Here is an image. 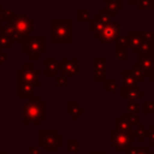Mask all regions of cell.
<instances>
[{
  "label": "cell",
  "instance_id": "6da1fadb",
  "mask_svg": "<svg viewBox=\"0 0 154 154\" xmlns=\"http://www.w3.org/2000/svg\"><path fill=\"white\" fill-rule=\"evenodd\" d=\"M45 103L40 100V97L31 96L29 101L24 105L23 107V118H24V124L29 123H35L40 124V122L46 117L45 113Z\"/></svg>",
  "mask_w": 154,
  "mask_h": 154
},
{
  "label": "cell",
  "instance_id": "7a4b0ae2",
  "mask_svg": "<svg viewBox=\"0 0 154 154\" xmlns=\"http://www.w3.org/2000/svg\"><path fill=\"white\" fill-rule=\"evenodd\" d=\"M72 20H52L51 41L52 42H72Z\"/></svg>",
  "mask_w": 154,
  "mask_h": 154
},
{
  "label": "cell",
  "instance_id": "3957f363",
  "mask_svg": "<svg viewBox=\"0 0 154 154\" xmlns=\"http://www.w3.org/2000/svg\"><path fill=\"white\" fill-rule=\"evenodd\" d=\"M7 25L14 31L16 41H24L29 37V34L32 31V22L26 16H12L6 20Z\"/></svg>",
  "mask_w": 154,
  "mask_h": 154
},
{
  "label": "cell",
  "instance_id": "277c9868",
  "mask_svg": "<svg viewBox=\"0 0 154 154\" xmlns=\"http://www.w3.org/2000/svg\"><path fill=\"white\" fill-rule=\"evenodd\" d=\"M23 51L31 59H37L46 51L45 37H28L23 41Z\"/></svg>",
  "mask_w": 154,
  "mask_h": 154
},
{
  "label": "cell",
  "instance_id": "5b68a950",
  "mask_svg": "<svg viewBox=\"0 0 154 154\" xmlns=\"http://www.w3.org/2000/svg\"><path fill=\"white\" fill-rule=\"evenodd\" d=\"M111 140H112V146L116 148L117 152H128L131 147H134V141L132 136H129L126 134H123L120 131H112L111 134Z\"/></svg>",
  "mask_w": 154,
  "mask_h": 154
},
{
  "label": "cell",
  "instance_id": "8992f818",
  "mask_svg": "<svg viewBox=\"0 0 154 154\" xmlns=\"http://www.w3.org/2000/svg\"><path fill=\"white\" fill-rule=\"evenodd\" d=\"M38 77H40V71L36 70L34 67V65H25L23 67V70L18 71V79L19 82H24L28 84H31L32 87H37L40 85L38 82Z\"/></svg>",
  "mask_w": 154,
  "mask_h": 154
},
{
  "label": "cell",
  "instance_id": "52a82bcc",
  "mask_svg": "<svg viewBox=\"0 0 154 154\" xmlns=\"http://www.w3.org/2000/svg\"><path fill=\"white\" fill-rule=\"evenodd\" d=\"M119 32H120L119 25L116 22H109L101 30V32L99 35V38L102 42H114L119 37Z\"/></svg>",
  "mask_w": 154,
  "mask_h": 154
},
{
  "label": "cell",
  "instance_id": "ba28073f",
  "mask_svg": "<svg viewBox=\"0 0 154 154\" xmlns=\"http://www.w3.org/2000/svg\"><path fill=\"white\" fill-rule=\"evenodd\" d=\"M55 131H41L40 132V144L45 147V150L47 153H54L57 150L55 146Z\"/></svg>",
  "mask_w": 154,
  "mask_h": 154
},
{
  "label": "cell",
  "instance_id": "9c48e42d",
  "mask_svg": "<svg viewBox=\"0 0 154 154\" xmlns=\"http://www.w3.org/2000/svg\"><path fill=\"white\" fill-rule=\"evenodd\" d=\"M60 71H61V76H75L78 73V60L77 59H61V64H60Z\"/></svg>",
  "mask_w": 154,
  "mask_h": 154
},
{
  "label": "cell",
  "instance_id": "30bf717a",
  "mask_svg": "<svg viewBox=\"0 0 154 154\" xmlns=\"http://www.w3.org/2000/svg\"><path fill=\"white\" fill-rule=\"evenodd\" d=\"M128 40H129V43H130V47L132 49V53L135 54H138V47L141 45V42L143 41V32H140V31H128V35H126Z\"/></svg>",
  "mask_w": 154,
  "mask_h": 154
},
{
  "label": "cell",
  "instance_id": "8fae6325",
  "mask_svg": "<svg viewBox=\"0 0 154 154\" xmlns=\"http://www.w3.org/2000/svg\"><path fill=\"white\" fill-rule=\"evenodd\" d=\"M122 96L126 99V101H137V99H141L143 96V93L138 90L136 87H122Z\"/></svg>",
  "mask_w": 154,
  "mask_h": 154
},
{
  "label": "cell",
  "instance_id": "7c38bea8",
  "mask_svg": "<svg viewBox=\"0 0 154 154\" xmlns=\"http://www.w3.org/2000/svg\"><path fill=\"white\" fill-rule=\"evenodd\" d=\"M137 55H138V63L137 64L142 69L144 76L146 75L148 76V73L150 72V70L154 66V58L153 57H148V55H142V54H137Z\"/></svg>",
  "mask_w": 154,
  "mask_h": 154
},
{
  "label": "cell",
  "instance_id": "4fadbf2b",
  "mask_svg": "<svg viewBox=\"0 0 154 154\" xmlns=\"http://www.w3.org/2000/svg\"><path fill=\"white\" fill-rule=\"evenodd\" d=\"M45 64H46L45 73L47 76H54V75H57L58 71H60V64H58V61L55 59H52V58L46 59Z\"/></svg>",
  "mask_w": 154,
  "mask_h": 154
},
{
  "label": "cell",
  "instance_id": "5bb4252c",
  "mask_svg": "<svg viewBox=\"0 0 154 154\" xmlns=\"http://www.w3.org/2000/svg\"><path fill=\"white\" fill-rule=\"evenodd\" d=\"M138 54L148 55V57H153L154 58V45H153V42L143 40L141 42L140 47H138Z\"/></svg>",
  "mask_w": 154,
  "mask_h": 154
},
{
  "label": "cell",
  "instance_id": "9a60e30c",
  "mask_svg": "<svg viewBox=\"0 0 154 154\" xmlns=\"http://www.w3.org/2000/svg\"><path fill=\"white\" fill-rule=\"evenodd\" d=\"M34 95V87L31 84L18 82V96H32Z\"/></svg>",
  "mask_w": 154,
  "mask_h": 154
},
{
  "label": "cell",
  "instance_id": "2e32d148",
  "mask_svg": "<svg viewBox=\"0 0 154 154\" xmlns=\"http://www.w3.org/2000/svg\"><path fill=\"white\" fill-rule=\"evenodd\" d=\"M66 112L70 113V114H72V118L73 119H77L78 116L84 112V109L82 107H79L77 102H69L66 105Z\"/></svg>",
  "mask_w": 154,
  "mask_h": 154
},
{
  "label": "cell",
  "instance_id": "e0dca14e",
  "mask_svg": "<svg viewBox=\"0 0 154 154\" xmlns=\"http://www.w3.org/2000/svg\"><path fill=\"white\" fill-rule=\"evenodd\" d=\"M122 75H123V78H124V84L123 85H126V87H136L137 85L136 84L137 81L135 79L131 70L125 69V70L122 71Z\"/></svg>",
  "mask_w": 154,
  "mask_h": 154
},
{
  "label": "cell",
  "instance_id": "ac0fdd59",
  "mask_svg": "<svg viewBox=\"0 0 154 154\" xmlns=\"http://www.w3.org/2000/svg\"><path fill=\"white\" fill-rule=\"evenodd\" d=\"M117 131H120L129 136H134V130H131V125L128 124L126 122H124L122 118L117 120Z\"/></svg>",
  "mask_w": 154,
  "mask_h": 154
},
{
  "label": "cell",
  "instance_id": "d6986e66",
  "mask_svg": "<svg viewBox=\"0 0 154 154\" xmlns=\"http://www.w3.org/2000/svg\"><path fill=\"white\" fill-rule=\"evenodd\" d=\"M93 20L99 22V23H101V24H103V25H107L109 22H112V20H111V16L106 12L105 8H101V10L99 11V14H95V16H94V19H93Z\"/></svg>",
  "mask_w": 154,
  "mask_h": 154
},
{
  "label": "cell",
  "instance_id": "ffe728a7",
  "mask_svg": "<svg viewBox=\"0 0 154 154\" xmlns=\"http://www.w3.org/2000/svg\"><path fill=\"white\" fill-rule=\"evenodd\" d=\"M122 119L124 120V122H126L128 124H130V125H134V124H138V116L137 114H134V113H128V112H125V113H123L122 114Z\"/></svg>",
  "mask_w": 154,
  "mask_h": 154
},
{
  "label": "cell",
  "instance_id": "44dd1931",
  "mask_svg": "<svg viewBox=\"0 0 154 154\" xmlns=\"http://www.w3.org/2000/svg\"><path fill=\"white\" fill-rule=\"evenodd\" d=\"M137 7L138 10H142V11L154 10V0H138Z\"/></svg>",
  "mask_w": 154,
  "mask_h": 154
},
{
  "label": "cell",
  "instance_id": "7402d4cb",
  "mask_svg": "<svg viewBox=\"0 0 154 154\" xmlns=\"http://www.w3.org/2000/svg\"><path fill=\"white\" fill-rule=\"evenodd\" d=\"M134 135L137 137L138 141H143V138L148 136V130H144V126L142 124H137V129L134 130Z\"/></svg>",
  "mask_w": 154,
  "mask_h": 154
},
{
  "label": "cell",
  "instance_id": "603a6c76",
  "mask_svg": "<svg viewBox=\"0 0 154 154\" xmlns=\"http://www.w3.org/2000/svg\"><path fill=\"white\" fill-rule=\"evenodd\" d=\"M150 150V148L148 146H138V147H131L126 154H146Z\"/></svg>",
  "mask_w": 154,
  "mask_h": 154
},
{
  "label": "cell",
  "instance_id": "cb8c5ba5",
  "mask_svg": "<svg viewBox=\"0 0 154 154\" xmlns=\"http://www.w3.org/2000/svg\"><path fill=\"white\" fill-rule=\"evenodd\" d=\"M131 71H132V75H134L136 81H143L144 79V73H143V71H142V69L140 67L138 64H134Z\"/></svg>",
  "mask_w": 154,
  "mask_h": 154
},
{
  "label": "cell",
  "instance_id": "d4e9b609",
  "mask_svg": "<svg viewBox=\"0 0 154 154\" xmlns=\"http://www.w3.org/2000/svg\"><path fill=\"white\" fill-rule=\"evenodd\" d=\"M105 5H106L105 10L109 16L117 14V8H116V5H114V0H105Z\"/></svg>",
  "mask_w": 154,
  "mask_h": 154
},
{
  "label": "cell",
  "instance_id": "484cf974",
  "mask_svg": "<svg viewBox=\"0 0 154 154\" xmlns=\"http://www.w3.org/2000/svg\"><path fill=\"white\" fill-rule=\"evenodd\" d=\"M138 108H140V105L137 101H126V112L128 113L137 114Z\"/></svg>",
  "mask_w": 154,
  "mask_h": 154
},
{
  "label": "cell",
  "instance_id": "4316f807",
  "mask_svg": "<svg viewBox=\"0 0 154 154\" xmlns=\"http://www.w3.org/2000/svg\"><path fill=\"white\" fill-rule=\"evenodd\" d=\"M116 43H117V48H124V49H128V47H130V43H129V40L128 37H123V36H119L117 40H116Z\"/></svg>",
  "mask_w": 154,
  "mask_h": 154
},
{
  "label": "cell",
  "instance_id": "83f0119b",
  "mask_svg": "<svg viewBox=\"0 0 154 154\" xmlns=\"http://www.w3.org/2000/svg\"><path fill=\"white\" fill-rule=\"evenodd\" d=\"M0 46L1 47L5 46V47H8V48L12 47V40L7 35H5L4 32H1V31H0Z\"/></svg>",
  "mask_w": 154,
  "mask_h": 154
},
{
  "label": "cell",
  "instance_id": "f1b7e54d",
  "mask_svg": "<svg viewBox=\"0 0 154 154\" xmlns=\"http://www.w3.org/2000/svg\"><path fill=\"white\" fill-rule=\"evenodd\" d=\"M94 67H95V71H105V67H106V60L102 59V58H97L94 60Z\"/></svg>",
  "mask_w": 154,
  "mask_h": 154
},
{
  "label": "cell",
  "instance_id": "f546056e",
  "mask_svg": "<svg viewBox=\"0 0 154 154\" xmlns=\"http://www.w3.org/2000/svg\"><path fill=\"white\" fill-rule=\"evenodd\" d=\"M105 90L108 93H113L117 90V82L116 81H108L105 82Z\"/></svg>",
  "mask_w": 154,
  "mask_h": 154
},
{
  "label": "cell",
  "instance_id": "4dcf8cb0",
  "mask_svg": "<svg viewBox=\"0 0 154 154\" xmlns=\"http://www.w3.org/2000/svg\"><path fill=\"white\" fill-rule=\"evenodd\" d=\"M66 146H67L69 152H71V153H77L78 152V142L77 141H69L66 143Z\"/></svg>",
  "mask_w": 154,
  "mask_h": 154
},
{
  "label": "cell",
  "instance_id": "1f68e13d",
  "mask_svg": "<svg viewBox=\"0 0 154 154\" xmlns=\"http://www.w3.org/2000/svg\"><path fill=\"white\" fill-rule=\"evenodd\" d=\"M77 13H78V20H81V22L88 20V18H89V12H88V11L79 8V10L77 11Z\"/></svg>",
  "mask_w": 154,
  "mask_h": 154
},
{
  "label": "cell",
  "instance_id": "d6a6232c",
  "mask_svg": "<svg viewBox=\"0 0 154 154\" xmlns=\"http://www.w3.org/2000/svg\"><path fill=\"white\" fill-rule=\"evenodd\" d=\"M143 112L144 114L154 112V102H144L143 103Z\"/></svg>",
  "mask_w": 154,
  "mask_h": 154
},
{
  "label": "cell",
  "instance_id": "836d02e7",
  "mask_svg": "<svg viewBox=\"0 0 154 154\" xmlns=\"http://www.w3.org/2000/svg\"><path fill=\"white\" fill-rule=\"evenodd\" d=\"M116 55L118 59H126L128 58V49H124V48H117V52H116Z\"/></svg>",
  "mask_w": 154,
  "mask_h": 154
},
{
  "label": "cell",
  "instance_id": "e575fe53",
  "mask_svg": "<svg viewBox=\"0 0 154 154\" xmlns=\"http://www.w3.org/2000/svg\"><path fill=\"white\" fill-rule=\"evenodd\" d=\"M106 76H105V72L103 71H95V75H94V79L96 82L99 81H105Z\"/></svg>",
  "mask_w": 154,
  "mask_h": 154
},
{
  "label": "cell",
  "instance_id": "d590c367",
  "mask_svg": "<svg viewBox=\"0 0 154 154\" xmlns=\"http://www.w3.org/2000/svg\"><path fill=\"white\" fill-rule=\"evenodd\" d=\"M143 40L149 41V42H153V40H154V32L153 31H146V32H143Z\"/></svg>",
  "mask_w": 154,
  "mask_h": 154
},
{
  "label": "cell",
  "instance_id": "8d00e7d4",
  "mask_svg": "<svg viewBox=\"0 0 154 154\" xmlns=\"http://www.w3.org/2000/svg\"><path fill=\"white\" fill-rule=\"evenodd\" d=\"M57 85H66V77L65 76H59L57 78Z\"/></svg>",
  "mask_w": 154,
  "mask_h": 154
},
{
  "label": "cell",
  "instance_id": "74e56055",
  "mask_svg": "<svg viewBox=\"0 0 154 154\" xmlns=\"http://www.w3.org/2000/svg\"><path fill=\"white\" fill-rule=\"evenodd\" d=\"M30 154H40V148L38 147H29Z\"/></svg>",
  "mask_w": 154,
  "mask_h": 154
},
{
  "label": "cell",
  "instance_id": "f35d334b",
  "mask_svg": "<svg viewBox=\"0 0 154 154\" xmlns=\"http://www.w3.org/2000/svg\"><path fill=\"white\" fill-rule=\"evenodd\" d=\"M114 5H116L117 11L120 10V8L123 7V0H114Z\"/></svg>",
  "mask_w": 154,
  "mask_h": 154
},
{
  "label": "cell",
  "instance_id": "ab89813d",
  "mask_svg": "<svg viewBox=\"0 0 154 154\" xmlns=\"http://www.w3.org/2000/svg\"><path fill=\"white\" fill-rule=\"evenodd\" d=\"M148 79H149L150 82H154V66H153V69L150 70V72L148 73Z\"/></svg>",
  "mask_w": 154,
  "mask_h": 154
},
{
  "label": "cell",
  "instance_id": "60d3db41",
  "mask_svg": "<svg viewBox=\"0 0 154 154\" xmlns=\"http://www.w3.org/2000/svg\"><path fill=\"white\" fill-rule=\"evenodd\" d=\"M126 2H128V4H135V5H137L138 0H126Z\"/></svg>",
  "mask_w": 154,
  "mask_h": 154
},
{
  "label": "cell",
  "instance_id": "b9f144b4",
  "mask_svg": "<svg viewBox=\"0 0 154 154\" xmlns=\"http://www.w3.org/2000/svg\"><path fill=\"white\" fill-rule=\"evenodd\" d=\"M148 131H153V132H154V123L148 126Z\"/></svg>",
  "mask_w": 154,
  "mask_h": 154
},
{
  "label": "cell",
  "instance_id": "7bdbcfd3",
  "mask_svg": "<svg viewBox=\"0 0 154 154\" xmlns=\"http://www.w3.org/2000/svg\"><path fill=\"white\" fill-rule=\"evenodd\" d=\"M89 154H105V153H102V152H100V153H95V152H90Z\"/></svg>",
  "mask_w": 154,
  "mask_h": 154
},
{
  "label": "cell",
  "instance_id": "ee69618b",
  "mask_svg": "<svg viewBox=\"0 0 154 154\" xmlns=\"http://www.w3.org/2000/svg\"><path fill=\"white\" fill-rule=\"evenodd\" d=\"M146 154H154V152H150V150H149V152H148V153H146Z\"/></svg>",
  "mask_w": 154,
  "mask_h": 154
},
{
  "label": "cell",
  "instance_id": "f6af8a7d",
  "mask_svg": "<svg viewBox=\"0 0 154 154\" xmlns=\"http://www.w3.org/2000/svg\"><path fill=\"white\" fill-rule=\"evenodd\" d=\"M0 18H1V6H0Z\"/></svg>",
  "mask_w": 154,
  "mask_h": 154
},
{
  "label": "cell",
  "instance_id": "bcb514c9",
  "mask_svg": "<svg viewBox=\"0 0 154 154\" xmlns=\"http://www.w3.org/2000/svg\"><path fill=\"white\" fill-rule=\"evenodd\" d=\"M153 32H154V31H153ZM153 45H154V40H153Z\"/></svg>",
  "mask_w": 154,
  "mask_h": 154
},
{
  "label": "cell",
  "instance_id": "7dc6e473",
  "mask_svg": "<svg viewBox=\"0 0 154 154\" xmlns=\"http://www.w3.org/2000/svg\"><path fill=\"white\" fill-rule=\"evenodd\" d=\"M0 154H5V153H0Z\"/></svg>",
  "mask_w": 154,
  "mask_h": 154
}]
</instances>
